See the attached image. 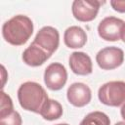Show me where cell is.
<instances>
[{
  "mask_svg": "<svg viewBox=\"0 0 125 125\" xmlns=\"http://www.w3.org/2000/svg\"><path fill=\"white\" fill-rule=\"evenodd\" d=\"M110 5L114 11L118 13H125V0H111Z\"/></svg>",
  "mask_w": 125,
  "mask_h": 125,
  "instance_id": "e0dca14e",
  "label": "cell"
},
{
  "mask_svg": "<svg viewBox=\"0 0 125 125\" xmlns=\"http://www.w3.org/2000/svg\"><path fill=\"white\" fill-rule=\"evenodd\" d=\"M125 31V21L115 17H106L98 25L99 36L105 41H117L122 39Z\"/></svg>",
  "mask_w": 125,
  "mask_h": 125,
  "instance_id": "277c9868",
  "label": "cell"
},
{
  "mask_svg": "<svg viewBox=\"0 0 125 125\" xmlns=\"http://www.w3.org/2000/svg\"><path fill=\"white\" fill-rule=\"evenodd\" d=\"M101 4L98 0H75L71 6L72 15L79 21H91L97 17Z\"/></svg>",
  "mask_w": 125,
  "mask_h": 125,
  "instance_id": "ba28073f",
  "label": "cell"
},
{
  "mask_svg": "<svg viewBox=\"0 0 125 125\" xmlns=\"http://www.w3.org/2000/svg\"><path fill=\"white\" fill-rule=\"evenodd\" d=\"M124 60V53L115 46L105 47L100 50L96 56L98 65L104 70H110L120 66Z\"/></svg>",
  "mask_w": 125,
  "mask_h": 125,
  "instance_id": "8992f818",
  "label": "cell"
},
{
  "mask_svg": "<svg viewBox=\"0 0 125 125\" xmlns=\"http://www.w3.org/2000/svg\"><path fill=\"white\" fill-rule=\"evenodd\" d=\"M50 56L37 45L31 43L22 53V61L29 66H39L43 64Z\"/></svg>",
  "mask_w": 125,
  "mask_h": 125,
  "instance_id": "7c38bea8",
  "label": "cell"
},
{
  "mask_svg": "<svg viewBox=\"0 0 125 125\" xmlns=\"http://www.w3.org/2000/svg\"><path fill=\"white\" fill-rule=\"evenodd\" d=\"M109 117L102 111H93L88 113L79 125H109Z\"/></svg>",
  "mask_w": 125,
  "mask_h": 125,
  "instance_id": "5bb4252c",
  "label": "cell"
},
{
  "mask_svg": "<svg viewBox=\"0 0 125 125\" xmlns=\"http://www.w3.org/2000/svg\"><path fill=\"white\" fill-rule=\"evenodd\" d=\"M98 97L102 104L108 106L125 104V82L109 81L100 87Z\"/></svg>",
  "mask_w": 125,
  "mask_h": 125,
  "instance_id": "3957f363",
  "label": "cell"
},
{
  "mask_svg": "<svg viewBox=\"0 0 125 125\" xmlns=\"http://www.w3.org/2000/svg\"><path fill=\"white\" fill-rule=\"evenodd\" d=\"M120 113H121V116H122V118L125 120V104H123V105H122V107H121V110H120Z\"/></svg>",
  "mask_w": 125,
  "mask_h": 125,
  "instance_id": "ac0fdd59",
  "label": "cell"
},
{
  "mask_svg": "<svg viewBox=\"0 0 125 125\" xmlns=\"http://www.w3.org/2000/svg\"><path fill=\"white\" fill-rule=\"evenodd\" d=\"M122 40H123V42L125 43V31H124V33H123V36H122Z\"/></svg>",
  "mask_w": 125,
  "mask_h": 125,
  "instance_id": "ffe728a7",
  "label": "cell"
},
{
  "mask_svg": "<svg viewBox=\"0 0 125 125\" xmlns=\"http://www.w3.org/2000/svg\"><path fill=\"white\" fill-rule=\"evenodd\" d=\"M115 125H125V121H119V122L115 123Z\"/></svg>",
  "mask_w": 125,
  "mask_h": 125,
  "instance_id": "d6986e66",
  "label": "cell"
},
{
  "mask_svg": "<svg viewBox=\"0 0 125 125\" xmlns=\"http://www.w3.org/2000/svg\"><path fill=\"white\" fill-rule=\"evenodd\" d=\"M48 99L45 89L33 81L22 83L18 90L19 103L23 109L28 111L39 113L42 105Z\"/></svg>",
  "mask_w": 125,
  "mask_h": 125,
  "instance_id": "7a4b0ae2",
  "label": "cell"
},
{
  "mask_svg": "<svg viewBox=\"0 0 125 125\" xmlns=\"http://www.w3.org/2000/svg\"><path fill=\"white\" fill-rule=\"evenodd\" d=\"M66 97L72 105L76 107H82L90 103L92 92L89 86L86 84L82 82H75L68 87Z\"/></svg>",
  "mask_w": 125,
  "mask_h": 125,
  "instance_id": "9c48e42d",
  "label": "cell"
},
{
  "mask_svg": "<svg viewBox=\"0 0 125 125\" xmlns=\"http://www.w3.org/2000/svg\"><path fill=\"white\" fill-rule=\"evenodd\" d=\"M56 125H69V124H66V123H59V124H56Z\"/></svg>",
  "mask_w": 125,
  "mask_h": 125,
  "instance_id": "44dd1931",
  "label": "cell"
},
{
  "mask_svg": "<svg viewBox=\"0 0 125 125\" xmlns=\"http://www.w3.org/2000/svg\"><path fill=\"white\" fill-rule=\"evenodd\" d=\"M69 67L77 75H89L92 73L93 64L91 58L84 52H73L68 59Z\"/></svg>",
  "mask_w": 125,
  "mask_h": 125,
  "instance_id": "30bf717a",
  "label": "cell"
},
{
  "mask_svg": "<svg viewBox=\"0 0 125 125\" xmlns=\"http://www.w3.org/2000/svg\"><path fill=\"white\" fill-rule=\"evenodd\" d=\"M33 33V22L24 15H17L2 26L4 39L11 45L21 46L27 42Z\"/></svg>",
  "mask_w": 125,
  "mask_h": 125,
  "instance_id": "6da1fadb",
  "label": "cell"
},
{
  "mask_svg": "<svg viewBox=\"0 0 125 125\" xmlns=\"http://www.w3.org/2000/svg\"><path fill=\"white\" fill-rule=\"evenodd\" d=\"M14 111L13 102L9 95L4 91H1V106H0V118L4 117Z\"/></svg>",
  "mask_w": 125,
  "mask_h": 125,
  "instance_id": "9a60e30c",
  "label": "cell"
},
{
  "mask_svg": "<svg viewBox=\"0 0 125 125\" xmlns=\"http://www.w3.org/2000/svg\"><path fill=\"white\" fill-rule=\"evenodd\" d=\"M32 43L40 47L51 57L59 47V31L53 26H44L37 32Z\"/></svg>",
  "mask_w": 125,
  "mask_h": 125,
  "instance_id": "5b68a950",
  "label": "cell"
},
{
  "mask_svg": "<svg viewBox=\"0 0 125 125\" xmlns=\"http://www.w3.org/2000/svg\"><path fill=\"white\" fill-rule=\"evenodd\" d=\"M22 120L18 111H13L12 113L0 118V125H21Z\"/></svg>",
  "mask_w": 125,
  "mask_h": 125,
  "instance_id": "2e32d148",
  "label": "cell"
},
{
  "mask_svg": "<svg viewBox=\"0 0 125 125\" xmlns=\"http://www.w3.org/2000/svg\"><path fill=\"white\" fill-rule=\"evenodd\" d=\"M67 72L65 67L60 62L49 64L44 72V82L47 88L52 91L61 90L66 83Z\"/></svg>",
  "mask_w": 125,
  "mask_h": 125,
  "instance_id": "52a82bcc",
  "label": "cell"
},
{
  "mask_svg": "<svg viewBox=\"0 0 125 125\" xmlns=\"http://www.w3.org/2000/svg\"><path fill=\"white\" fill-rule=\"evenodd\" d=\"M62 112H63L62 106L58 101L48 99L42 105L39 111V114L44 119L52 121V120L59 119L62 115Z\"/></svg>",
  "mask_w": 125,
  "mask_h": 125,
  "instance_id": "4fadbf2b",
  "label": "cell"
},
{
  "mask_svg": "<svg viewBox=\"0 0 125 125\" xmlns=\"http://www.w3.org/2000/svg\"><path fill=\"white\" fill-rule=\"evenodd\" d=\"M64 44L71 49L82 48L87 42V34L85 30L77 25H72L66 28L63 34Z\"/></svg>",
  "mask_w": 125,
  "mask_h": 125,
  "instance_id": "8fae6325",
  "label": "cell"
}]
</instances>
